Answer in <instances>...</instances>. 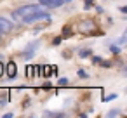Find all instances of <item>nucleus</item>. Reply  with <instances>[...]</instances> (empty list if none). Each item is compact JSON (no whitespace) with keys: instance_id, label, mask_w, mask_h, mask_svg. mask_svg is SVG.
I'll return each instance as SVG.
<instances>
[{"instance_id":"obj_12","label":"nucleus","mask_w":127,"mask_h":118,"mask_svg":"<svg viewBox=\"0 0 127 118\" xmlns=\"http://www.w3.org/2000/svg\"><path fill=\"white\" fill-rule=\"evenodd\" d=\"M80 56H82V57H85V56H91V50H82V52H80Z\"/></svg>"},{"instance_id":"obj_5","label":"nucleus","mask_w":127,"mask_h":118,"mask_svg":"<svg viewBox=\"0 0 127 118\" xmlns=\"http://www.w3.org/2000/svg\"><path fill=\"white\" fill-rule=\"evenodd\" d=\"M37 47H38V42H37V40H35V42H32V44L26 47V52L23 54V57H25V59L33 57V54H35V49H37Z\"/></svg>"},{"instance_id":"obj_10","label":"nucleus","mask_w":127,"mask_h":118,"mask_svg":"<svg viewBox=\"0 0 127 118\" xmlns=\"http://www.w3.org/2000/svg\"><path fill=\"white\" fill-rule=\"evenodd\" d=\"M113 99H117V94H111V95H106L104 97V101H113Z\"/></svg>"},{"instance_id":"obj_13","label":"nucleus","mask_w":127,"mask_h":118,"mask_svg":"<svg viewBox=\"0 0 127 118\" xmlns=\"http://www.w3.org/2000/svg\"><path fill=\"white\" fill-rule=\"evenodd\" d=\"M4 71H5V68H4V64H2V61H0V76L4 75Z\"/></svg>"},{"instance_id":"obj_7","label":"nucleus","mask_w":127,"mask_h":118,"mask_svg":"<svg viewBox=\"0 0 127 118\" xmlns=\"http://www.w3.org/2000/svg\"><path fill=\"white\" fill-rule=\"evenodd\" d=\"M120 115H122V113H120L118 109H111V111H108V113H106V116H108V118H111V116H120Z\"/></svg>"},{"instance_id":"obj_3","label":"nucleus","mask_w":127,"mask_h":118,"mask_svg":"<svg viewBox=\"0 0 127 118\" xmlns=\"http://www.w3.org/2000/svg\"><path fill=\"white\" fill-rule=\"evenodd\" d=\"M12 26H14V24H12L9 19L0 18V33H4V35H5V33H9V31L12 30Z\"/></svg>"},{"instance_id":"obj_2","label":"nucleus","mask_w":127,"mask_h":118,"mask_svg":"<svg viewBox=\"0 0 127 118\" xmlns=\"http://www.w3.org/2000/svg\"><path fill=\"white\" fill-rule=\"evenodd\" d=\"M4 73H7V76H9V78H16V75H18V66H16V63H14V61L7 63V64H5V71H4Z\"/></svg>"},{"instance_id":"obj_14","label":"nucleus","mask_w":127,"mask_h":118,"mask_svg":"<svg viewBox=\"0 0 127 118\" xmlns=\"http://www.w3.org/2000/svg\"><path fill=\"white\" fill-rule=\"evenodd\" d=\"M78 75H80V76H85V78H87V73H85V71H82V70L78 71Z\"/></svg>"},{"instance_id":"obj_1","label":"nucleus","mask_w":127,"mask_h":118,"mask_svg":"<svg viewBox=\"0 0 127 118\" xmlns=\"http://www.w3.org/2000/svg\"><path fill=\"white\" fill-rule=\"evenodd\" d=\"M40 9V5H23V7H19V9H16L14 12H12V18L16 19V21H23L25 18H28L30 14H33L35 11H38Z\"/></svg>"},{"instance_id":"obj_6","label":"nucleus","mask_w":127,"mask_h":118,"mask_svg":"<svg viewBox=\"0 0 127 118\" xmlns=\"http://www.w3.org/2000/svg\"><path fill=\"white\" fill-rule=\"evenodd\" d=\"M40 4L45 5V7H59L64 2H63V0H40Z\"/></svg>"},{"instance_id":"obj_9","label":"nucleus","mask_w":127,"mask_h":118,"mask_svg":"<svg viewBox=\"0 0 127 118\" xmlns=\"http://www.w3.org/2000/svg\"><path fill=\"white\" fill-rule=\"evenodd\" d=\"M58 85H61V87H64V85H68V80H66V78H61V80L58 82Z\"/></svg>"},{"instance_id":"obj_11","label":"nucleus","mask_w":127,"mask_h":118,"mask_svg":"<svg viewBox=\"0 0 127 118\" xmlns=\"http://www.w3.org/2000/svg\"><path fill=\"white\" fill-rule=\"evenodd\" d=\"M111 52H113V54H118V52H120V49H118L117 45H111Z\"/></svg>"},{"instance_id":"obj_8","label":"nucleus","mask_w":127,"mask_h":118,"mask_svg":"<svg viewBox=\"0 0 127 118\" xmlns=\"http://www.w3.org/2000/svg\"><path fill=\"white\" fill-rule=\"evenodd\" d=\"M33 73H35V68H33L32 64H28V66H26V75H28V76H32Z\"/></svg>"},{"instance_id":"obj_15","label":"nucleus","mask_w":127,"mask_h":118,"mask_svg":"<svg viewBox=\"0 0 127 118\" xmlns=\"http://www.w3.org/2000/svg\"><path fill=\"white\" fill-rule=\"evenodd\" d=\"M63 2H70V0H63Z\"/></svg>"},{"instance_id":"obj_4","label":"nucleus","mask_w":127,"mask_h":118,"mask_svg":"<svg viewBox=\"0 0 127 118\" xmlns=\"http://www.w3.org/2000/svg\"><path fill=\"white\" fill-rule=\"evenodd\" d=\"M80 31H84V33H92V31H96V24H94L92 21H84V23L80 24Z\"/></svg>"}]
</instances>
